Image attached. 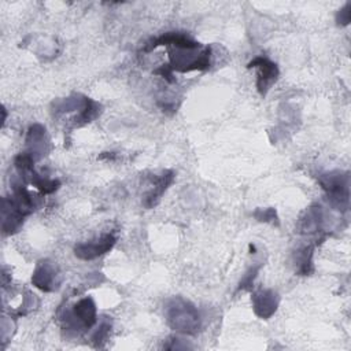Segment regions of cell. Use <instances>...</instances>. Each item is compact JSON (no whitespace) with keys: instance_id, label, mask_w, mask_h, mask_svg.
Returning <instances> with one entry per match:
<instances>
[{"instance_id":"cell-20","label":"cell","mask_w":351,"mask_h":351,"mask_svg":"<svg viewBox=\"0 0 351 351\" xmlns=\"http://www.w3.org/2000/svg\"><path fill=\"white\" fill-rule=\"evenodd\" d=\"M154 73H155V74H159L160 77H163L167 82H173V81H174V78H173V71L170 70L169 64H162V66H160L159 69H156Z\"/></svg>"},{"instance_id":"cell-10","label":"cell","mask_w":351,"mask_h":351,"mask_svg":"<svg viewBox=\"0 0 351 351\" xmlns=\"http://www.w3.org/2000/svg\"><path fill=\"white\" fill-rule=\"evenodd\" d=\"M158 47H171V48H182V49H197L202 48L200 43L193 40L185 33L178 32H167L156 38H152L144 48V52H149Z\"/></svg>"},{"instance_id":"cell-14","label":"cell","mask_w":351,"mask_h":351,"mask_svg":"<svg viewBox=\"0 0 351 351\" xmlns=\"http://www.w3.org/2000/svg\"><path fill=\"white\" fill-rule=\"evenodd\" d=\"M315 244H308L298 251L296 262H298V273L300 276H308L313 273V254H314Z\"/></svg>"},{"instance_id":"cell-15","label":"cell","mask_w":351,"mask_h":351,"mask_svg":"<svg viewBox=\"0 0 351 351\" xmlns=\"http://www.w3.org/2000/svg\"><path fill=\"white\" fill-rule=\"evenodd\" d=\"M29 182L36 186L41 193L47 195V193H52L55 192L59 186H60V182L59 180H49V178H44L43 176H40L38 173H36V170H33L30 173V176L27 177Z\"/></svg>"},{"instance_id":"cell-4","label":"cell","mask_w":351,"mask_h":351,"mask_svg":"<svg viewBox=\"0 0 351 351\" xmlns=\"http://www.w3.org/2000/svg\"><path fill=\"white\" fill-rule=\"evenodd\" d=\"M97 321V311L96 304L92 298L85 296L80 299L74 306L73 310L66 318L63 319L66 329H89L92 328Z\"/></svg>"},{"instance_id":"cell-13","label":"cell","mask_w":351,"mask_h":351,"mask_svg":"<svg viewBox=\"0 0 351 351\" xmlns=\"http://www.w3.org/2000/svg\"><path fill=\"white\" fill-rule=\"evenodd\" d=\"M321 226H322V207L319 204H311L300 215L296 229L302 234H314L321 230Z\"/></svg>"},{"instance_id":"cell-18","label":"cell","mask_w":351,"mask_h":351,"mask_svg":"<svg viewBox=\"0 0 351 351\" xmlns=\"http://www.w3.org/2000/svg\"><path fill=\"white\" fill-rule=\"evenodd\" d=\"M262 267V263H258L255 266H251L245 273L244 276L241 277L240 282H239V287H237V292L239 291H250L252 288V284H254V280L255 277L258 276V271L259 269Z\"/></svg>"},{"instance_id":"cell-17","label":"cell","mask_w":351,"mask_h":351,"mask_svg":"<svg viewBox=\"0 0 351 351\" xmlns=\"http://www.w3.org/2000/svg\"><path fill=\"white\" fill-rule=\"evenodd\" d=\"M111 332V322L110 321H103L99 328L95 330V333L92 335L90 340L93 343L95 347H103V344L107 341L108 335Z\"/></svg>"},{"instance_id":"cell-16","label":"cell","mask_w":351,"mask_h":351,"mask_svg":"<svg viewBox=\"0 0 351 351\" xmlns=\"http://www.w3.org/2000/svg\"><path fill=\"white\" fill-rule=\"evenodd\" d=\"M252 215H254V218H255L256 221H259V222H266V223L276 225V226L280 225L277 211H276V208H273V207L256 208V210L252 213Z\"/></svg>"},{"instance_id":"cell-6","label":"cell","mask_w":351,"mask_h":351,"mask_svg":"<svg viewBox=\"0 0 351 351\" xmlns=\"http://www.w3.org/2000/svg\"><path fill=\"white\" fill-rule=\"evenodd\" d=\"M32 213L22 207L12 196L3 197L1 204V230L4 234L16 233L23 225V219Z\"/></svg>"},{"instance_id":"cell-12","label":"cell","mask_w":351,"mask_h":351,"mask_svg":"<svg viewBox=\"0 0 351 351\" xmlns=\"http://www.w3.org/2000/svg\"><path fill=\"white\" fill-rule=\"evenodd\" d=\"M174 171L173 170H165L160 176H158L155 178V182L152 184V189L149 192H147V195L144 196V206L147 208H154L162 199V196L165 195V192L167 191V188L173 184L174 181Z\"/></svg>"},{"instance_id":"cell-5","label":"cell","mask_w":351,"mask_h":351,"mask_svg":"<svg viewBox=\"0 0 351 351\" xmlns=\"http://www.w3.org/2000/svg\"><path fill=\"white\" fill-rule=\"evenodd\" d=\"M258 69L256 74V89L261 96H266L270 86L277 81L280 75L278 66L269 58L259 55L247 63V69Z\"/></svg>"},{"instance_id":"cell-8","label":"cell","mask_w":351,"mask_h":351,"mask_svg":"<svg viewBox=\"0 0 351 351\" xmlns=\"http://www.w3.org/2000/svg\"><path fill=\"white\" fill-rule=\"evenodd\" d=\"M32 284L43 292H53L60 285L59 269L48 259L40 261L32 274Z\"/></svg>"},{"instance_id":"cell-11","label":"cell","mask_w":351,"mask_h":351,"mask_svg":"<svg viewBox=\"0 0 351 351\" xmlns=\"http://www.w3.org/2000/svg\"><path fill=\"white\" fill-rule=\"evenodd\" d=\"M47 143L48 140L45 126H43L41 123H33L26 133V145L29 148L26 152H29L34 158V160L41 159L48 151Z\"/></svg>"},{"instance_id":"cell-3","label":"cell","mask_w":351,"mask_h":351,"mask_svg":"<svg viewBox=\"0 0 351 351\" xmlns=\"http://www.w3.org/2000/svg\"><path fill=\"white\" fill-rule=\"evenodd\" d=\"M318 184L325 191L332 207L340 211H347L350 206V174L348 171L321 173Z\"/></svg>"},{"instance_id":"cell-19","label":"cell","mask_w":351,"mask_h":351,"mask_svg":"<svg viewBox=\"0 0 351 351\" xmlns=\"http://www.w3.org/2000/svg\"><path fill=\"white\" fill-rule=\"evenodd\" d=\"M336 22L339 26H347L351 22V3H346L336 14Z\"/></svg>"},{"instance_id":"cell-2","label":"cell","mask_w":351,"mask_h":351,"mask_svg":"<svg viewBox=\"0 0 351 351\" xmlns=\"http://www.w3.org/2000/svg\"><path fill=\"white\" fill-rule=\"evenodd\" d=\"M197 49L167 47V55L170 60L167 64L170 70L178 73L208 70L211 66V47H204L199 52Z\"/></svg>"},{"instance_id":"cell-9","label":"cell","mask_w":351,"mask_h":351,"mask_svg":"<svg viewBox=\"0 0 351 351\" xmlns=\"http://www.w3.org/2000/svg\"><path fill=\"white\" fill-rule=\"evenodd\" d=\"M251 303H252V310L258 318L269 319L277 311L280 298L276 291L261 288L252 292Z\"/></svg>"},{"instance_id":"cell-7","label":"cell","mask_w":351,"mask_h":351,"mask_svg":"<svg viewBox=\"0 0 351 351\" xmlns=\"http://www.w3.org/2000/svg\"><path fill=\"white\" fill-rule=\"evenodd\" d=\"M115 243H117V236L112 232H110V233L101 234L97 239L75 244L73 251L77 258L82 261H92L111 251Z\"/></svg>"},{"instance_id":"cell-1","label":"cell","mask_w":351,"mask_h":351,"mask_svg":"<svg viewBox=\"0 0 351 351\" xmlns=\"http://www.w3.org/2000/svg\"><path fill=\"white\" fill-rule=\"evenodd\" d=\"M165 315L167 325L178 333L193 336L202 328V317L196 306L181 296H174L167 300Z\"/></svg>"}]
</instances>
